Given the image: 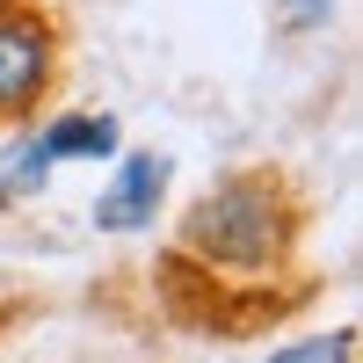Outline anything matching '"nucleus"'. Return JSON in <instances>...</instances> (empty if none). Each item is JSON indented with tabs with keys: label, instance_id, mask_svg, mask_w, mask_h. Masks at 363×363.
<instances>
[{
	"label": "nucleus",
	"instance_id": "obj_1",
	"mask_svg": "<svg viewBox=\"0 0 363 363\" xmlns=\"http://www.w3.org/2000/svg\"><path fill=\"white\" fill-rule=\"evenodd\" d=\"M291 247H298V203L262 167L225 174L182 218V262L211 269L218 284H269L277 269H291Z\"/></svg>",
	"mask_w": 363,
	"mask_h": 363
},
{
	"label": "nucleus",
	"instance_id": "obj_2",
	"mask_svg": "<svg viewBox=\"0 0 363 363\" xmlns=\"http://www.w3.org/2000/svg\"><path fill=\"white\" fill-rule=\"evenodd\" d=\"M51 66H58L51 22L37 8H0V124L22 116L51 87Z\"/></svg>",
	"mask_w": 363,
	"mask_h": 363
},
{
	"label": "nucleus",
	"instance_id": "obj_3",
	"mask_svg": "<svg viewBox=\"0 0 363 363\" xmlns=\"http://www.w3.org/2000/svg\"><path fill=\"white\" fill-rule=\"evenodd\" d=\"M160 189H167V160H160V153H131L124 174L102 189L95 225H102V233H145V225H153V211H160Z\"/></svg>",
	"mask_w": 363,
	"mask_h": 363
},
{
	"label": "nucleus",
	"instance_id": "obj_4",
	"mask_svg": "<svg viewBox=\"0 0 363 363\" xmlns=\"http://www.w3.org/2000/svg\"><path fill=\"white\" fill-rule=\"evenodd\" d=\"M29 145H37L44 167H58V160H109L116 153V116H58V124H44Z\"/></svg>",
	"mask_w": 363,
	"mask_h": 363
},
{
	"label": "nucleus",
	"instance_id": "obj_5",
	"mask_svg": "<svg viewBox=\"0 0 363 363\" xmlns=\"http://www.w3.org/2000/svg\"><path fill=\"white\" fill-rule=\"evenodd\" d=\"M356 356V335L342 327V335H313V342H291V349H277L269 363H349Z\"/></svg>",
	"mask_w": 363,
	"mask_h": 363
},
{
	"label": "nucleus",
	"instance_id": "obj_6",
	"mask_svg": "<svg viewBox=\"0 0 363 363\" xmlns=\"http://www.w3.org/2000/svg\"><path fill=\"white\" fill-rule=\"evenodd\" d=\"M277 15H284L291 29H320L327 15H335V0H277Z\"/></svg>",
	"mask_w": 363,
	"mask_h": 363
}]
</instances>
